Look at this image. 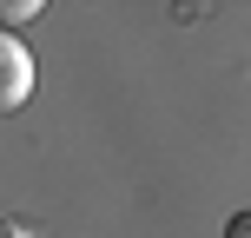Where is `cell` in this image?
<instances>
[{"instance_id":"obj_1","label":"cell","mask_w":251,"mask_h":238,"mask_svg":"<svg viewBox=\"0 0 251 238\" xmlns=\"http://www.w3.org/2000/svg\"><path fill=\"white\" fill-rule=\"evenodd\" d=\"M33 93V53L20 33H0V106H20Z\"/></svg>"},{"instance_id":"obj_2","label":"cell","mask_w":251,"mask_h":238,"mask_svg":"<svg viewBox=\"0 0 251 238\" xmlns=\"http://www.w3.org/2000/svg\"><path fill=\"white\" fill-rule=\"evenodd\" d=\"M225 238H251V205H245V212H231V218H225Z\"/></svg>"}]
</instances>
